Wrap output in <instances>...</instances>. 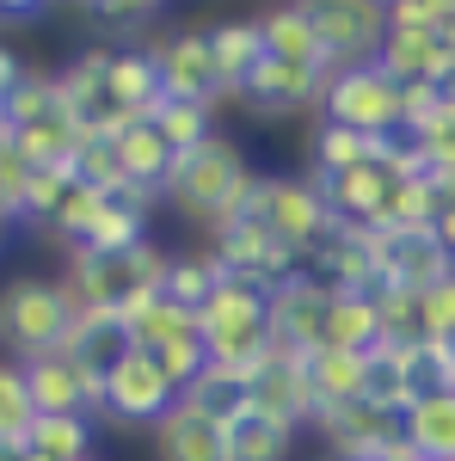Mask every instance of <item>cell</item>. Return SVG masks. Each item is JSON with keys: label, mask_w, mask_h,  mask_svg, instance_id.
Returning a JSON list of instances; mask_svg holds the SVG:
<instances>
[{"label": "cell", "mask_w": 455, "mask_h": 461, "mask_svg": "<svg viewBox=\"0 0 455 461\" xmlns=\"http://www.w3.org/2000/svg\"><path fill=\"white\" fill-rule=\"evenodd\" d=\"M259 185L265 178L246 167V148L228 136V130H215L210 142H197L191 154H178L173 160V178H167V191H160V203L178 210L197 234H222V228H234L252 215L259 203Z\"/></svg>", "instance_id": "1"}, {"label": "cell", "mask_w": 455, "mask_h": 461, "mask_svg": "<svg viewBox=\"0 0 455 461\" xmlns=\"http://www.w3.org/2000/svg\"><path fill=\"white\" fill-rule=\"evenodd\" d=\"M74 320L80 314H74L62 277L25 271V277H6V284H0V351L19 357V363L56 357L62 345H68Z\"/></svg>", "instance_id": "2"}, {"label": "cell", "mask_w": 455, "mask_h": 461, "mask_svg": "<svg viewBox=\"0 0 455 461\" xmlns=\"http://www.w3.org/2000/svg\"><path fill=\"white\" fill-rule=\"evenodd\" d=\"M204 351L222 369H259L271 357V289L246 284V277H222L210 302H204Z\"/></svg>", "instance_id": "3"}, {"label": "cell", "mask_w": 455, "mask_h": 461, "mask_svg": "<svg viewBox=\"0 0 455 461\" xmlns=\"http://www.w3.org/2000/svg\"><path fill=\"white\" fill-rule=\"evenodd\" d=\"M400 105H406V86H400L382 62H363V68L326 74L320 123H345L357 136L382 142V136H400Z\"/></svg>", "instance_id": "4"}, {"label": "cell", "mask_w": 455, "mask_h": 461, "mask_svg": "<svg viewBox=\"0 0 455 461\" xmlns=\"http://www.w3.org/2000/svg\"><path fill=\"white\" fill-rule=\"evenodd\" d=\"M252 215H259L289 252H302V258H314V252L326 247V234L339 228V215L326 210V197H320L314 178H289V173H278V178L259 185Z\"/></svg>", "instance_id": "5"}, {"label": "cell", "mask_w": 455, "mask_h": 461, "mask_svg": "<svg viewBox=\"0 0 455 461\" xmlns=\"http://www.w3.org/2000/svg\"><path fill=\"white\" fill-rule=\"evenodd\" d=\"M314 13L320 50H326V68H363L376 62L387 43V0H308Z\"/></svg>", "instance_id": "6"}, {"label": "cell", "mask_w": 455, "mask_h": 461, "mask_svg": "<svg viewBox=\"0 0 455 461\" xmlns=\"http://www.w3.org/2000/svg\"><path fill=\"white\" fill-rule=\"evenodd\" d=\"M178 400H185L178 382L148 351H130L123 363H111V369H105V419H111V425L154 430Z\"/></svg>", "instance_id": "7"}, {"label": "cell", "mask_w": 455, "mask_h": 461, "mask_svg": "<svg viewBox=\"0 0 455 461\" xmlns=\"http://www.w3.org/2000/svg\"><path fill=\"white\" fill-rule=\"evenodd\" d=\"M326 302H332V284L314 277V271H296L271 289V351L308 357L326 345Z\"/></svg>", "instance_id": "8"}, {"label": "cell", "mask_w": 455, "mask_h": 461, "mask_svg": "<svg viewBox=\"0 0 455 461\" xmlns=\"http://www.w3.org/2000/svg\"><path fill=\"white\" fill-rule=\"evenodd\" d=\"M210 252L222 258V271H228V277H246V284H265V289H278L283 277L308 271V258L283 247L259 215H246V221H234V228H222V234L210 240Z\"/></svg>", "instance_id": "9"}, {"label": "cell", "mask_w": 455, "mask_h": 461, "mask_svg": "<svg viewBox=\"0 0 455 461\" xmlns=\"http://www.w3.org/2000/svg\"><path fill=\"white\" fill-rule=\"evenodd\" d=\"M154 62H160V80H167V99H185V105H222V99H241L222 86V68L210 56V32H173L148 43Z\"/></svg>", "instance_id": "10"}, {"label": "cell", "mask_w": 455, "mask_h": 461, "mask_svg": "<svg viewBox=\"0 0 455 461\" xmlns=\"http://www.w3.org/2000/svg\"><path fill=\"white\" fill-rule=\"evenodd\" d=\"M25 388H32L37 412H86V419H105V369H86L68 351L32 357L25 363Z\"/></svg>", "instance_id": "11"}, {"label": "cell", "mask_w": 455, "mask_h": 461, "mask_svg": "<svg viewBox=\"0 0 455 461\" xmlns=\"http://www.w3.org/2000/svg\"><path fill=\"white\" fill-rule=\"evenodd\" d=\"M450 277H455V258L437 240V228H394V234H382V284L424 295V289L450 284Z\"/></svg>", "instance_id": "12"}, {"label": "cell", "mask_w": 455, "mask_h": 461, "mask_svg": "<svg viewBox=\"0 0 455 461\" xmlns=\"http://www.w3.org/2000/svg\"><path fill=\"white\" fill-rule=\"evenodd\" d=\"M320 93H326V68H302V62H278L265 56L252 80L241 86V99L259 117H296V111H320Z\"/></svg>", "instance_id": "13"}, {"label": "cell", "mask_w": 455, "mask_h": 461, "mask_svg": "<svg viewBox=\"0 0 455 461\" xmlns=\"http://www.w3.org/2000/svg\"><path fill=\"white\" fill-rule=\"evenodd\" d=\"M314 430L326 437L332 456H350V461H376L400 443V419L382 412V406H369V400H357V406H326L314 419Z\"/></svg>", "instance_id": "14"}, {"label": "cell", "mask_w": 455, "mask_h": 461, "mask_svg": "<svg viewBox=\"0 0 455 461\" xmlns=\"http://www.w3.org/2000/svg\"><path fill=\"white\" fill-rule=\"evenodd\" d=\"M400 86H450L455 80V43L450 32H400V25H387V43L382 56H376Z\"/></svg>", "instance_id": "15"}, {"label": "cell", "mask_w": 455, "mask_h": 461, "mask_svg": "<svg viewBox=\"0 0 455 461\" xmlns=\"http://www.w3.org/2000/svg\"><path fill=\"white\" fill-rule=\"evenodd\" d=\"M252 406L259 412H271V419H283V425H314V388H308V363L289 351H271L259 369H252Z\"/></svg>", "instance_id": "16"}, {"label": "cell", "mask_w": 455, "mask_h": 461, "mask_svg": "<svg viewBox=\"0 0 455 461\" xmlns=\"http://www.w3.org/2000/svg\"><path fill=\"white\" fill-rule=\"evenodd\" d=\"M105 99H111V111L141 117V123H154V117H160V105H167V80H160V62H154V50H148V43L111 50Z\"/></svg>", "instance_id": "17"}, {"label": "cell", "mask_w": 455, "mask_h": 461, "mask_svg": "<svg viewBox=\"0 0 455 461\" xmlns=\"http://www.w3.org/2000/svg\"><path fill=\"white\" fill-rule=\"evenodd\" d=\"M148 449H154V461H228V425L197 412L191 400H178L173 412L148 430Z\"/></svg>", "instance_id": "18"}, {"label": "cell", "mask_w": 455, "mask_h": 461, "mask_svg": "<svg viewBox=\"0 0 455 461\" xmlns=\"http://www.w3.org/2000/svg\"><path fill=\"white\" fill-rule=\"evenodd\" d=\"M117 320H123V332H130V345H136V351H160V345H173V339H185V332H204L197 314H191V308H178L167 289L123 295Z\"/></svg>", "instance_id": "19"}, {"label": "cell", "mask_w": 455, "mask_h": 461, "mask_svg": "<svg viewBox=\"0 0 455 461\" xmlns=\"http://www.w3.org/2000/svg\"><path fill=\"white\" fill-rule=\"evenodd\" d=\"M308 363V388H314V406H357L369 393V351H339V345H320V351L302 357ZM314 412V419H320Z\"/></svg>", "instance_id": "20"}, {"label": "cell", "mask_w": 455, "mask_h": 461, "mask_svg": "<svg viewBox=\"0 0 455 461\" xmlns=\"http://www.w3.org/2000/svg\"><path fill=\"white\" fill-rule=\"evenodd\" d=\"M105 68H111V50H105V43H99V50H80L74 62H62V68H56V99H62V111H68L80 130H93V123L111 111V99H105Z\"/></svg>", "instance_id": "21"}, {"label": "cell", "mask_w": 455, "mask_h": 461, "mask_svg": "<svg viewBox=\"0 0 455 461\" xmlns=\"http://www.w3.org/2000/svg\"><path fill=\"white\" fill-rule=\"evenodd\" d=\"M210 56H215V68H222V86L241 93L246 80H252V68L271 56V50H265L259 13H252V19H215L210 25Z\"/></svg>", "instance_id": "22"}, {"label": "cell", "mask_w": 455, "mask_h": 461, "mask_svg": "<svg viewBox=\"0 0 455 461\" xmlns=\"http://www.w3.org/2000/svg\"><path fill=\"white\" fill-rule=\"evenodd\" d=\"M117 167H123V178H130V191H148V197H160L167 191V178H173V142L154 130V123H136V130H123L117 136Z\"/></svg>", "instance_id": "23"}, {"label": "cell", "mask_w": 455, "mask_h": 461, "mask_svg": "<svg viewBox=\"0 0 455 461\" xmlns=\"http://www.w3.org/2000/svg\"><path fill=\"white\" fill-rule=\"evenodd\" d=\"M400 437L424 461H455V388H424L413 412L400 419Z\"/></svg>", "instance_id": "24"}, {"label": "cell", "mask_w": 455, "mask_h": 461, "mask_svg": "<svg viewBox=\"0 0 455 461\" xmlns=\"http://www.w3.org/2000/svg\"><path fill=\"white\" fill-rule=\"evenodd\" d=\"M259 25H265V50H271L278 62L326 68V50H320V32H314L308 0H302V6H265V13H259ZM326 74H332V68H326Z\"/></svg>", "instance_id": "25"}, {"label": "cell", "mask_w": 455, "mask_h": 461, "mask_svg": "<svg viewBox=\"0 0 455 461\" xmlns=\"http://www.w3.org/2000/svg\"><path fill=\"white\" fill-rule=\"evenodd\" d=\"M326 345H339V351H376L382 345L376 289H332V302H326Z\"/></svg>", "instance_id": "26"}, {"label": "cell", "mask_w": 455, "mask_h": 461, "mask_svg": "<svg viewBox=\"0 0 455 461\" xmlns=\"http://www.w3.org/2000/svg\"><path fill=\"white\" fill-rule=\"evenodd\" d=\"M357 167H376V142L345 123H314L308 136V178H345Z\"/></svg>", "instance_id": "27"}, {"label": "cell", "mask_w": 455, "mask_h": 461, "mask_svg": "<svg viewBox=\"0 0 455 461\" xmlns=\"http://www.w3.org/2000/svg\"><path fill=\"white\" fill-rule=\"evenodd\" d=\"M185 400H191L197 412L222 419V425H234V419L252 412V369H222V363H210V369L185 388Z\"/></svg>", "instance_id": "28"}, {"label": "cell", "mask_w": 455, "mask_h": 461, "mask_svg": "<svg viewBox=\"0 0 455 461\" xmlns=\"http://www.w3.org/2000/svg\"><path fill=\"white\" fill-rule=\"evenodd\" d=\"M296 456V425H283L271 412H246L228 425V461H289Z\"/></svg>", "instance_id": "29"}, {"label": "cell", "mask_w": 455, "mask_h": 461, "mask_svg": "<svg viewBox=\"0 0 455 461\" xmlns=\"http://www.w3.org/2000/svg\"><path fill=\"white\" fill-rule=\"evenodd\" d=\"M62 351H68L74 363H86V369H111V363H123V357L136 351V345H130V332H123L117 314H80Z\"/></svg>", "instance_id": "30"}, {"label": "cell", "mask_w": 455, "mask_h": 461, "mask_svg": "<svg viewBox=\"0 0 455 461\" xmlns=\"http://www.w3.org/2000/svg\"><path fill=\"white\" fill-rule=\"evenodd\" d=\"M25 449L43 461H86L93 456V419L86 412H37Z\"/></svg>", "instance_id": "31"}, {"label": "cell", "mask_w": 455, "mask_h": 461, "mask_svg": "<svg viewBox=\"0 0 455 461\" xmlns=\"http://www.w3.org/2000/svg\"><path fill=\"white\" fill-rule=\"evenodd\" d=\"M37 425L32 388H25V363L0 357V449H25V437Z\"/></svg>", "instance_id": "32"}, {"label": "cell", "mask_w": 455, "mask_h": 461, "mask_svg": "<svg viewBox=\"0 0 455 461\" xmlns=\"http://www.w3.org/2000/svg\"><path fill=\"white\" fill-rule=\"evenodd\" d=\"M222 258L215 252H173V271H167V295H173L178 308H191V314H204V302H210L215 289H222Z\"/></svg>", "instance_id": "33"}, {"label": "cell", "mask_w": 455, "mask_h": 461, "mask_svg": "<svg viewBox=\"0 0 455 461\" xmlns=\"http://www.w3.org/2000/svg\"><path fill=\"white\" fill-rule=\"evenodd\" d=\"M154 130L173 142V154H191L197 142H210L215 136V105H185V99H167L160 117H154Z\"/></svg>", "instance_id": "34"}, {"label": "cell", "mask_w": 455, "mask_h": 461, "mask_svg": "<svg viewBox=\"0 0 455 461\" xmlns=\"http://www.w3.org/2000/svg\"><path fill=\"white\" fill-rule=\"evenodd\" d=\"M74 185V167H32V185H25V197H19V221H50L56 215V203L68 197Z\"/></svg>", "instance_id": "35"}, {"label": "cell", "mask_w": 455, "mask_h": 461, "mask_svg": "<svg viewBox=\"0 0 455 461\" xmlns=\"http://www.w3.org/2000/svg\"><path fill=\"white\" fill-rule=\"evenodd\" d=\"M387 25H400V32H450L455 0H387Z\"/></svg>", "instance_id": "36"}, {"label": "cell", "mask_w": 455, "mask_h": 461, "mask_svg": "<svg viewBox=\"0 0 455 461\" xmlns=\"http://www.w3.org/2000/svg\"><path fill=\"white\" fill-rule=\"evenodd\" d=\"M419 339H455V277L419 295Z\"/></svg>", "instance_id": "37"}, {"label": "cell", "mask_w": 455, "mask_h": 461, "mask_svg": "<svg viewBox=\"0 0 455 461\" xmlns=\"http://www.w3.org/2000/svg\"><path fill=\"white\" fill-rule=\"evenodd\" d=\"M86 13H99V25H111V32H141V37L160 19L154 0H105V6H86Z\"/></svg>", "instance_id": "38"}, {"label": "cell", "mask_w": 455, "mask_h": 461, "mask_svg": "<svg viewBox=\"0 0 455 461\" xmlns=\"http://www.w3.org/2000/svg\"><path fill=\"white\" fill-rule=\"evenodd\" d=\"M25 185H32V160L19 154V142L0 148V197L13 203V215H19V197H25Z\"/></svg>", "instance_id": "39"}, {"label": "cell", "mask_w": 455, "mask_h": 461, "mask_svg": "<svg viewBox=\"0 0 455 461\" xmlns=\"http://www.w3.org/2000/svg\"><path fill=\"white\" fill-rule=\"evenodd\" d=\"M25 74H32V62H25V56H19L13 43H0V105L13 99V86H19Z\"/></svg>", "instance_id": "40"}, {"label": "cell", "mask_w": 455, "mask_h": 461, "mask_svg": "<svg viewBox=\"0 0 455 461\" xmlns=\"http://www.w3.org/2000/svg\"><path fill=\"white\" fill-rule=\"evenodd\" d=\"M437 240H443V247H450V258H455V203L443 210V221H437Z\"/></svg>", "instance_id": "41"}, {"label": "cell", "mask_w": 455, "mask_h": 461, "mask_svg": "<svg viewBox=\"0 0 455 461\" xmlns=\"http://www.w3.org/2000/svg\"><path fill=\"white\" fill-rule=\"evenodd\" d=\"M13 228H19V215H13V203H6V197H0V247L13 240Z\"/></svg>", "instance_id": "42"}, {"label": "cell", "mask_w": 455, "mask_h": 461, "mask_svg": "<svg viewBox=\"0 0 455 461\" xmlns=\"http://www.w3.org/2000/svg\"><path fill=\"white\" fill-rule=\"evenodd\" d=\"M376 461H424V456H419V449H413V443H406V437H400V443H394L387 456H376Z\"/></svg>", "instance_id": "43"}, {"label": "cell", "mask_w": 455, "mask_h": 461, "mask_svg": "<svg viewBox=\"0 0 455 461\" xmlns=\"http://www.w3.org/2000/svg\"><path fill=\"white\" fill-rule=\"evenodd\" d=\"M326 461H350V456H326Z\"/></svg>", "instance_id": "44"}, {"label": "cell", "mask_w": 455, "mask_h": 461, "mask_svg": "<svg viewBox=\"0 0 455 461\" xmlns=\"http://www.w3.org/2000/svg\"><path fill=\"white\" fill-rule=\"evenodd\" d=\"M450 93H455V80H450Z\"/></svg>", "instance_id": "45"}, {"label": "cell", "mask_w": 455, "mask_h": 461, "mask_svg": "<svg viewBox=\"0 0 455 461\" xmlns=\"http://www.w3.org/2000/svg\"><path fill=\"white\" fill-rule=\"evenodd\" d=\"M86 461H99V456H86Z\"/></svg>", "instance_id": "46"}, {"label": "cell", "mask_w": 455, "mask_h": 461, "mask_svg": "<svg viewBox=\"0 0 455 461\" xmlns=\"http://www.w3.org/2000/svg\"><path fill=\"white\" fill-rule=\"evenodd\" d=\"M450 388H455V382H450Z\"/></svg>", "instance_id": "47"}]
</instances>
